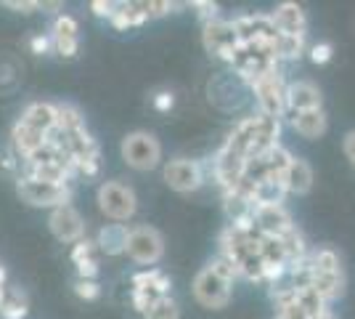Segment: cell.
I'll return each mask as SVG.
<instances>
[{
  "label": "cell",
  "mask_w": 355,
  "mask_h": 319,
  "mask_svg": "<svg viewBox=\"0 0 355 319\" xmlns=\"http://www.w3.org/2000/svg\"><path fill=\"white\" fill-rule=\"evenodd\" d=\"M119 154L125 160V165L138 170V173H148L162 163V144L159 138L148 131H133L122 138L119 144Z\"/></svg>",
  "instance_id": "6da1fadb"
},
{
  "label": "cell",
  "mask_w": 355,
  "mask_h": 319,
  "mask_svg": "<svg viewBox=\"0 0 355 319\" xmlns=\"http://www.w3.org/2000/svg\"><path fill=\"white\" fill-rule=\"evenodd\" d=\"M96 202H98V211L104 213L106 218H112L114 224H125L130 221L138 211V197H135V189L130 183L122 181H104L96 192Z\"/></svg>",
  "instance_id": "7a4b0ae2"
},
{
  "label": "cell",
  "mask_w": 355,
  "mask_h": 319,
  "mask_svg": "<svg viewBox=\"0 0 355 319\" xmlns=\"http://www.w3.org/2000/svg\"><path fill=\"white\" fill-rule=\"evenodd\" d=\"M16 195L21 202H27L32 208H51L56 211L61 205H72L74 189L69 186H56V183L35 181L30 176H16Z\"/></svg>",
  "instance_id": "3957f363"
},
{
  "label": "cell",
  "mask_w": 355,
  "mask_h": 319,
  "mask_svg": "<svg viewBox=\"0 0 355 319\" xmlns=\"http://www.w3.org/2000/svg\"><path fill=\"white\" fill-rule=\"evenodd\" d=\"M250 88L254 91L260 115L276 117V120H282L286 115V77L282 72V64L273 67L263 77H257L254 83H250Z\"/></svg>",
  "instance_id": "277c9868"
},
{
  "label": "cell",
  "mask_w": 355,
  "mask_h": 319,
  "mask_svg": "<svg viewBox=\"0 0 355 319\" xmlns=\"http://www.w3.org/2000/svg\"><path fill=\"white\" fill-rule=\"evenodd\" d=\"M130 285H133L130 301H133L138 314H146L148 309L157 304L159 298L170 295V288H173L170 277H167L162 269H144V272H138L133 279H130Z\"/></svg>",
  "instance_id": "5b68a950"
},
{
  "label": "cell",
  "mask_w": 355,
  "mask_h": 319,
  "mask_svg": "<svg viewBox=\"0 0 355 319\" xmlns=\"http://www.w3.org/2000/svg\"><path fill=\"white\" fill-rule=\"evenodd\" d=\"M125 256L133 259L135 263L141 266H154L159 263L164 256V240L162 234L154 227H130V234H128V247H125Z\"/></svg>",
  "instance_id": "8992f818"
},
{
  "label": "cell",
  "mask_w": 355,
  "mask_h": 319,
  "mask_svg": "<svg viewBox=\"0 0 355 319\" xmlns=\"http://www.w3.org/2000/svg\"><path fill=\"white\" fill-rule=\"evenodd\" d=\"M162 179L170 189H175L180 195L196 192L207 179L205 176V163L191 160V157H175V160L162 165Z\"/></svg>",
  "instance_id": "52a82bcc"
},
{
  "label": "cell",
  "mask_w": 355,
  "mask_h": 319,
  "mask_svg": "<svg viewBox=\"0 0 355 319\" xmlns=\"http://www.w3.org/2000/svg\"><path fill=\"white\" fill-rule=\"evenodd\" d=\"M231 285H234V282H225V279H220L209 266H205L202 272L193 277L191 290H193L196 304L218 311V309H225L228 301H231Z\"/></svg>",
  "instance_id": "ba28073f"
},
{
  "label": "cell",
  "mask_w": 355,
  "mask_h": 319,
  "mask_svg": "<svg viewBox=\"0 0 355 319\" xmlns=\"http://www.w3.org/2000/svg\"><path fill=\"white\" fill-rule=\"evenodd\" d=\"M48 229L64 245H77L80 240H85V218L74 205H61L56 211H51Z\"/></svg>",
  "instance_id": "9c48e42d"
},
{
  "label": "cell",
  "mask_w": 355,
  "mask_h": 319,
  "mask_svg": "<svg viewBox=\"0 0 355 319\" xmlns=\"http://www.w3.org/2000/svg\"><path fill=\"white\" fill-rule=\"evenodd\" d=\"M231 22H234L239 43H244V46L276 43V38H279L270 14H241V16H236V19H231Z\"/></svg>",
  "instance_id": "30bf717a"
},
{
  "label": "cell",
  "mask_w": 355,
  "mask_h": 319,
  "mask_svg": "<svg viewBox=\"0 0 355 319\" xmlns=\"http://www.w3.org/2000/svg\"><path fill=\"white\" fill-rule=\"evenodd\" d=\"M202 43L209 56L228 59V54L239 46L236 30L231 19H212L207 24H202Z\"/></svg>",
  "instance_id": "8fae6325"
},
{
  "label": "cell",
  "mask_w": 355,
  "mask_h": 319,
  "mask_svg": "<svg viewBox=\"0 0 355 319\" xmlns=\"http://www.w3.org/2000/svg\"><path fill=\"white\" fill-rule=\"evenodd\" d=\"M51 40H53V51L64 56V59H72L80 51V24L77 19L69 14H56L53 24H51Z\"/></svg>",
  "instance_id": "7c38bea8"
},
{
  "label": "cell",
  "mask_w": 355,
  "mask_h": 319,
  "mask_svg": "<svg viewBox=\"0 0 355 319\" xmlns=\"http://www.w3.org/2000/svg\"><path fill=\"white\" fill-rule=\"evenodd\" d=\"M252 221H254L257 231L266 234V237H282L295 227L292 215L284 205H254Z\"/></svg>",
  "instance_id": "4fadbf2b"
},
{
  "label": "cell",
  "mask_w": 355,
  "mask_h": 319,
  "mask_svg": "<svg viewBox=\"0 0 355 319\" xmlns=\"http://www.w3.org/2000/svg\"><path fill=\"white\" fill-rule=\"evenodd\" d=\"M321 104H324V96H321L315 83H311V80H292V83H286V115L321 109Z\"/></svg>",
  "instance_id": "5bb4252c"
},
{
  "label": "cell",
  "mask_w": 355,
  "mask_h": 319,
  "mask_svg": "<svg viewBox=\"0 0 355 319\" xmlns=\"http://www.w3.org/2000/svg\"><path fill=\"white\" fill-rule=\"evenodd\" d=\"M270 19H273V27L279 35H292V38H305L308 35V16H305L300 3L286 0L282 6H276Z\"/></svg>",
  "instance_id": "9a60e30c"
},
{
  "label": "cell",
  "mask_w": 355,
  "mask_h": 319,
  "mask_svg": "<svg viewBox=\"0 0 355 319\" xmlns=\"http://www.w3.org/2000/svg\"><path fill=\"white\" fill-rule=\"evenodd\" d=\"M56 117H59L56 104H51V101H32L19 115V122H24L27 128L43 133V136H51L56 131Z\"/></svg>",
  "instance_id": "2e32d148"
},
{
  "label": "cell",
  "mask_w": 355,
  "mask_h": 319,
  "mask_svg": "<svg viewBox=\"0 0 355 319\" xmlns=\"http://www.w3.org/2000/svg\"><path fill=\"white\" fill-rule=\"evenodd\" d=\"M128 234H130V227H128V224H114V221H112V224L101 227L98 234H96V247H98V253H104L109 259L125 256Z\"/></svg>",
  "instance_id": "e0dca14e"
},
{
  "label": "cell",
  "mask_w": 355,
  "mask_h": 319,
  "mask_svg": "<svg viewBox=\"0 0 355 319\" xmlns=\"http://www.w3.org/2000/svg\"><path fill=\"white\" fill-rule=\"evenodd\" d=\"M313 167L308 160H302V157H292V163L286 167V176H284V186H286V195H297V197H302V195H308L313 189Z\"/></svg>",
  "instance_id": "ac0fdd59"
},
{
  "label": "cell",
  "mask_w": 355,
  "mask_h": 319,
  "mask_svg": "<svg viewBox=\"0 0 355 319\" xmlns=\"http://www.w3.org/2000/svg\"><path fill=\"white\" fill-rule=\"evenodd\" d=\"M45 141H48V136H43V133H37V131L27 128L24 122L16 120L14 128H11V149L16 152L19 160H30L32 154L37 152Z\"/></svg>",
  "instance_id": "d6986e66"
},
{
  "label": "cell",
  "mask_w": 355,
  "mask_h": 319,
  "mask_svg": "<svg viewBox=\"0 0 355 319\" xmlns=\"http://www.w3.org/2000/svg\"><path fill=\"white\" fill-rule=\"evenodd\" d=\"M292 120V128L302 138H321L329 128V117H326L324 109H311V112H297V115H289Z\"/></svg>",
  "instance_id": "ffe728a7"
},
{
  "label": "cell",
  "mask_w": 355,
  "mask_h": 319,
  "mask_svg": "<svg viewBox=\"0 0 355 319\" xmlns=\"http://www.w3.org/2000/svg\"><path fill=\"white\" fill-rule=\"evenodd\" d=\"M19 176H30L35 181L56 183V186H69L74 173L61 163H45V165H24V170Z\"/></svg>",
  "instance_id": "44dd1931"
},
{
  "label": "cell",
  "mask_w": 355,
  "mask_h": 319,
  "mask_svg": "<svg viewBox=\"0 0 355 319\" xmlns=\"http://www.w3.org/2000/svg\"><path fill=\"white\" fill-rule=\"evenodd\" d=\"M112 27L119 32H128L133 27H141L148 22L146 6L144 3H117V11L112 14Z\"/></svg>",
  "instance_id": "7402d4cb"
},
{
  "label": "cell",
  "mask_w": 355,
  "mask_h": 319,
  "mask_svg": "<svg viewBox=\"0 0 355 319\" xmlns=\"http://www.w3.org/2000/svg\"><path fill=\"white\" fill-rule=\"evenodd\" d=\"M315 293L324 298L326 304L337 301L345 295V272H313V285Z\"/></svg>",
  "instance_id": "603a6c76"
},
{
  "label": "cell",
  "mask_w": 355,
  "mask_h": 319,
  "mask_svg": "<svg viewBox=\"0 0 355 319\" xmlns=\"http://www.w3.org/2000/svg\"><path fill=\"white\" fill-rule=\"evenodd\" d=\"M223 211L228 215V224H247V221H252L254 202L241 197L239 192H225L223 195Z\"/></svg>",
  "instance_id": "cb8c5ba5"
},
{
  "label": "cell",
  "mask_w": 355,
  "mask_h": 319,
  "mask_svg": "<svg viewBox=\"0 0 355 319\" xmlns=\"http://www.w3.org/2000/svg\"><path fill=\"white\" fill-rule=\"evenodd\" d=\"M30 311V304H27V295L19 288H11L3 293L0 298V319H24Z\"/></svg>",
  "instance_id": "d4e9b609"
},
{
  "label": "cell",
  "mask_w": 355,
  "mask_h": 319,
  "mask_svg": "<svg viewBox=\"0 0 355 319\" xmlns=\"http://www.w3.org/2000/svg\"><path fill=\"white\" fill-rule=\"evenodd\" d=\"M279 240H282L286 263H297V261H302V259H308V256H311V253H308V243H305L302 231H300L297 227H292L286 234H282Z\"/></svg>",
  "instance_id": "484cf974"
},
{
  "label": "cell",
  "mask_w": 355,
  "mask_h": 319,
  "mask_svg": "<svg viewBox=\"0 0 355 319\" xmlns=\"http://www.w3.org/2000/svg\"><path fill=\"white\" fill-rule=\"evenodd\" d=\"M56 112H59V117H56V131L59 133H74V131L85 128V117L74 104H56Z\"/></svg>",
  "instance_id": "4316f807"
},
{
  "label": "cell",
  "mask_w": 355,
  "mask_h": 319,
  "mask_svg": "<svg viewBox=\"0 0 355 319\" xmlns=\"http://www.w3.org/2000/svg\"><path fill=\"white\" fill-rule=\"evenodd\" d=\"M286 186L282 181H257L254 189V205H284Z\"/></svg>",
  "instance_id": "83f0119b"
},
{
  "label": "cell",
  "mask_w": 355,
  "mask_h": 319,
  "mask_svg": "<svg viewBox=\"0 0 355 319\" xmlns=\"http://www.w3.org/2000/svg\"><path fill=\"white\" fill-rule=\"evenodd\" d=\"M305 54V38H292V35H279L276 38V56L279 61H300Z\"/></svg>",
  "instance_id": "f1b7e54d"
},
{
  "label": "cell",
  "mask_w": 355,
  "mask_h": 319,
  "mask_svg": "<svg viewBox=\"0 0 355 319\" xmlns=\"http://www.w3.org/2000/svg\"><path fill=\"white\" fill-rule=\"evenodd\" d=\"M236 277H244L247 282H266V261L260 259V253H250L239 261Z\"/></svg>",
  "instance_id": "f546056e"
},
{
  "label": "cell",
  "mask_w": 355,
  "mask_h": 319,
  "mask_svg": "<svg viewBox=\"0 0 355 319\" xmlns=\"http://www.w3.org/2000/svg\"><path fill=\"white\" fill-rule=\"evenodd\" d=\"M260 259L266 261V266H289L279 237H260Z\"/></svg>",
  "instance_id": "4dcf8cb0"
},
{
  "label": "cell",
  "mask_w": 355,
  "mask_h": 319,
  "mask_svg": "<svg viewBox=\"0 0 355 319\" xmlns=\"http://www.w3.org/2000/svg\"><path fill=\"white\" fill-rule=\"evenodd\" d=\"M311 266L313 272H340L342 269L340 253L331 250V247H321V250L311 253Z\"/></svg>",
  "instance_id": "1f68e13d"
},
{
  "label": "cell",
  "mask_w": 355,
  "mask_h": 319,
  "mask_svg": "<svg viewBox=\"0 0 355 319\" xmlns=\"http://www.w3.org/2000/svg\"><path fill=\"white\" fill-rule=\"evenodd\" d=\"M144 319H180V306H178L173 295H164V298H159L157 304L148 309Z\"/></svg>",
  "instance_id": "d6a6232c"
},
{
  "label": "cell",
  "mask_w": 355,
  "mask_h": 319,
  "mask_svg": "<svg viewBox=\"0 0 355 319\" xmlns=\"http://www.w3.org/2000/svg\"><path fill=\"white\" fill-rule=\"evenodd\" d=\"M297 304L305 309V314L308 317H315V314H321V311H326V301L315 293V288H302L297 290Z\"/></svg>",
  "instance_id": "836d02e7"
},
{
  "label": "cell",
  "mask_w": 355,
  "mask_h": 319,
  "mask_svg": "<svg viewBox=\"0 0 355 319\" xmlns=\"http://www.w3.org/2000/svg\"><path fill=\"white\" fill-rule=\"evenodd\" d=\"M74 295L83 301H98L101 298V285L98 279H74Z\"/></svg>",
  "instance_id": "e575fe53"
},
{
  "label": "cell",
  "mask_w": 355,
  "mask_h": 319,
  "mask_svg": "<svg viewBox=\"0 0 355 319\" xmlns=\"http://www.w3.org/2000/svg\"><path fill=\"white\" fill-rule=\"evenodd\" d=\"M189 6H191L193 11H196V16L202 19V24H207L212 19H220V6L212 3V0H191Z\"/></svg>",
  "instance_id": "d590c367"
},
{
  "label": "cell",
  "mask_w": 355,
  "mask_h": 319,
  "mask_svg": "<svg viewBox=\"0 0 355 319\" xmlns=\"http://www.w3.org/2000/svg\"><path fill=\"white\" fill-rule=\"evenodd\" d=\"M96 253H98V247H96V240H80L77 245H72V263H80V261H88V259H96Z\"/></svg>",
  "instance_id": "8d00e7d4"
},
{
  "label": "cell",
  "mask_w": 355,
  "mask_h": 319,
  "mask_svg": "<svg viewBox=\"0 0 355 319\" xmlns=\"http://www.w3.org/2000/svg\"><path fill=\"white\" fill-rule=\"evenodd\" d=\"M144 6H146L148 19H162V16H167L170 11H175L178 8L175 3H170V0H148V3H144Z\"/></svg>",
  "instance_id": "74e56055"
},
{
  "label": "cell",
  "mask_w": 355,
  "mask_h": 319,
  "mask_svg": "<svg viewBox=\"0 0 355 319\" xmlns=\"http://www.w3.org/2000/svg\"><path fill=\"white\" fill-rule=\"evenodd\" d=\"M3 6L16 11V14H35V11H40V0H3Z\"/></svg>",
  "instance_id": "f35d334b"
},
{
  "label": "cell",
  "mask_w": 355,
  "mask_h": 319,
  "mask_svg": "<svg viewBox=\"0 0 355 319\" xmlns=\"http://www.w3.org/2000/svg\"><path fill=\"white\" fill-rule=\"evenodd\" d=\"M331 56H334L331 43H315V46H311V61L313 64H329Z\"/></svg>",
  "instance_id": "ab89813d"
},
{
  "label": "cell",
  "mask_w": 355,
  "mask_h": 319,
  "mask_svg": "<svg viewBox=\"0 0 355 319\" xmlns=\"http://www.w3.org/2000/svg\"><path fill=\"white\" fill-rule=\"evenodd\" d=\"M30 48H32V54L45 56V54H51V51H53V40H51V35H32Z\"/></svg>",
  "instance_id": "60d3db41"
},
{
  "label": "cell",
  "mask_w": 355,
  "mask_h": 319,
  "mask_svg": "<svg viewBox=\"0 0 355 319\" xmlns=\"http://www.w3.org/2000/svg\"><path fill=\"white\" fill-rule=\"evenodd\" d=\"M151 104L157 112H170L175 106V96H173V91H157L151 96Z\"/></svg>",
  "instance_id": "b9f144b4"
},
{
  "label": "cell",
  "mask_w": 355,
  "mask_h": 319,
  "mask_svg": "<svg viewBox=\"0 0 355 319\" xmlns=\"http://www.w3.org/2000/svg\"><path fill=\"white\" fill-rule=\"evenodd\" d=\"M74 266H77V277H80V279H96V277H98V259L80 261V263H74Z\"/></svg>",
  "instance_id": "7bdbcfd3"
},
{
  "label": "cell",
  "mask_w": 355,
  "mask_h": 319,
  "mask_svg": "<svg viewBox=\"0 0 355 319\" xmlns=\"http://www.w3.org/2000/svg\"><path fill=\"white\" fill-rule=\"evenodd\" d=\"M276 319H311L308 314H305V309L297 304H289V306H282L279 311H276Z\"/></svg>",
  "instance_id": "ee69618b"
},
{
  "label": "cell",
  "mask_w": 355,
  "mask_h": 319,
  "mask_svg": "<svg viewBox=\"0 0 355 319\" xmlns=\"http://www.w3.org/2000/svg\"><path fill=\"white\" fill-rule=\"evenodd\" d=\"M90 11L96 16H101V19H112V14L117 11V3H112V0H93Z\"/></svg>",
  "instance_id": "f6af8a7d"
},
{
  "label": "cell",
  "mask_w": 355,
  "mask_h": 319,
  "mask_svg": "<svg viewBox=\"0 0 355 319\" xmlns=\"http://www.w3.org/2000/svg\"><path fill=\"white\" fill-rule=\"evenodd\" d=\"M342 149H345V154H347L350 160H355V131H350L347 136L342 138Z\"/></svg>",
  "instance_id": "bcb514c9"
},
{
  "label": "cell",
  "mask_w": 355,
  "mask_h": 319,
  "mask_svg": "<svg viewBox=\"0 0 355 319\" xmlns=\"http://www.w3.org/2000/svg\"><path fill=\"white\" fill-rule=\"evenodd\" d=\"M61 8V3H40V11H48V14H56Z\"/></svg>",
  "instance_id": "7dc6e473"
},
{
  "label": "cell",
  "mask_w": 355,
  "mask_h": 319,
  "mask_svg": "<svg viewBox=\"0 0 355 319\" xmlns=\"http://www.w3.org/2000/svg\"><path fill=\"white\" fill-rule=\"evenodd\" d=\"M311 319H337V317H334V314L326 309V311H321V314H315V317H311Z\"/></svg>",
  "instance_id": "c3c4849f"
},
{
  "label": "cell",
  "mask_w": 355,
  "mask_h": 319,
  "mask_svg": "<svg viewBox=\"0 0 355 319\" xmlns=\"http://www.w3.org/2000/svg\"><path fill=\"white\" fill-rule=\"evenodd\" d=\"M353 167H355V160H353Z\"/></svg>",
  "instance_id": "681fc988"
}]
</instances>
